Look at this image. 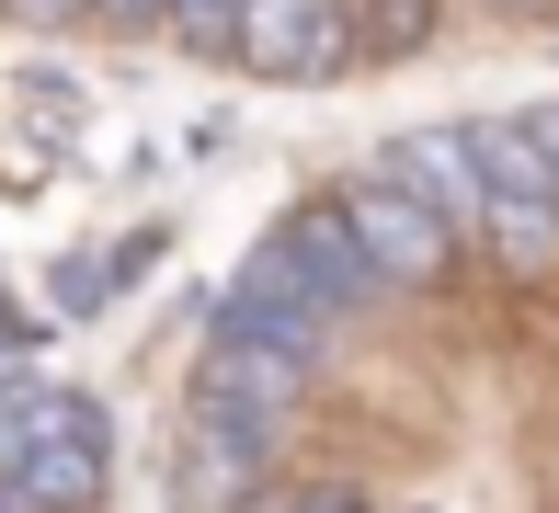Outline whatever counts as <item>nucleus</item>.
<instances>
[{
  "label": "nucleus",
  "mask_w": 559,
  "mask_h": 513,
  "mask_svg": "<svg viewBox=\"0 0 559 513\" xmlns=\"http://www.w3.org/2000/svg\"><path fill=\"white\" fill-rule=\"evenodd\" d=\"M468 160H479V251H491L514 286H548L559 274V194H548L537 115H479Z\"/></svg>",
  "instance_id": "nucleus-1"
},
{
  "label": "nucleus",
  "mask_w": 559,
  "mask_h": 513,
  "mask_svg": "<svg viewBox=\"0 0 559 513\" xmlns=\"http://www.w3.org/2000/svg\"><path fill=\"white\" fill-rule=\"evenodd\" d=\"M332 205H343L354 251H366V274H377V286H389V297H435L445 274H456V240H445L435 217H423V194H400V183H389V171H377V160L354 171V183H343Z\"/></svg>",
  "instance_id": "nucleus-2"
},
{
  "label": "nucleus",
  "mask_w": 559,
  "mask_h": 513,
  "mask_svg": "<svg viewBox=\"0 0 559 513\" xmlns=\"http://www.w3.org/2000/svg\"><path fill=\"white\" fill-rule=\"evenodd\" d=\"M228 58L251 81H332V69H354V0H240Z\"/></svg>",
  "instance_id": "nucleus-3"
},
{
  "label": "nucleus",
  "mask_w": 559,
  "mask_h": 513,
  "mask_svg": "<svg viewBox=\"0 0 559 513\" xmlns=\"http://www.w3.org/2000/svg\"><path fill=\"white\" fill-rule=\"evenodd\" d=\"M297 399H309V366H286V354L240 343V331H206V354H194V422H228V433L286 445Z\"/></svg>",
  "instance_id": "nucleus-4"
},
{
  "label": "nucleus",
  "mask_w": 559,
  "mask_h": 513,
  "mask_svg": "<svg viewBox=\"0 0 559 513\" xmlns=\"http://www.w3.org/2000/svg\"><path fill=\"white\" fill-rule=\"evenodd\" d=\"M217 331H240V343H263V354H286V366H320V354H332V308H320L309 297V274H297L286 263V251H251V263H240V286H228L217 297Z\"/></svg>",
  "instance_id": "nucleus-5"
},
{
  "label": "nucleus",
  "mask_w": 559,
  "mask_h": 513,
  "mask_svg": "<svg viewBox=\"0 0 559 513\" xmlns=\"http://www.w3.org/2000/svg\"><path fill=\"white\" fill-rule=\"evenodd\" d=\"M377 171H389L400 194H423V217H435L456 251H479V160H468V126H412V138L377 148Z\"/></svg>",
  "instance_id": "nucleus-6"
},
{
  "label": "nucleus",
  "mask_w": 559,
  "mask_h": 513,
  "mask_svg": "<svg viewBox=\"0 0 559 513\" xmlns=\"http://www.w3.org/2000/svg\"><path fill=\"white\" fill-rule=\"evenodd\" d=\"M263 479H274V445H263V433L183 422V445H171V513H251Z\"/></svg>",
  "instance_id": "nucleus-7"
},
{
  "label": "nucleus",
  "mask_w": 559,
  "mask_h": 513,
  "mask_svg": "<svg viewBox=\"0 0 559 513\" xmlns=\"http://www.w3.org/2000/svg\"><path fill=\"white\" fill-rule=\"evenodd\" d=\"M274 251L309 274V297L332 308V320H366V308L389 297V286L366 274V251H354V228H343V205H332V194H320V205H297V217L274 228Z\"/></svg>",
  "instance_id": "nucleus-8"
},
{
  "label": "nucleus",
  "mask_w": 559,
  "mask_h": 513,
  "mask_svg": "<svg viewBox=\"0 0 559 513\" xmlns=\"http://www.w3.org/2000/svg\"><path fill=\"white\" fill-rule=\"evenodd\" d=\"M12 502L23 513H104L115 502V445H35L12 468Z\"/></svg>",
  "instance_id": "nucleus-9"
},
{
  "label": "nucleus",
  "mask_w": 559,
  "mask_h": 513,
  "mask_svg": "<svg viewBox=\"0 0 559 513\" xmlns=\"http://www.w3.org/2000/svg\"><path fill=\"white\" fill-rule=\"evenodd\" d=\"M412 58V46H435V0H366L354 12V58Z\"/></svg>",
  "instance_id": "nucleus-10"
},
{
  "label": "nucleus",
  "mask_w": 559,
  "mask_h": 513,
  "mask_svg": "<svg viewBox=\"0 0 559 513\" xmlns=\"http://www.w3.org/2000/svg\"><path fill=\"white\" fill-rule=\"evenodd\" d=\"M23 377H35V343H23V320H12V308H0V399H12Z\"/></svg>",
  "instance_id": "nucleus-11"
},
{
  "label": "nucleus",
  "mask_w": 559,
  "mask_h": 513,
  "mask_svg": "<svg viewBox=\"0 0 559 513\" xmlns=\"http://www.w3.org/2000/svg\"><path fill=\"white\" fill-rule=\"evenodd\" d=\"M104 12V35H148V23H171V0H92Z\"/></svg>",
  "instance_id": "nucleus-12"
},
{
  "label": "nucleus",
  "mask_w": 559,
  "mask_h": 513,
  "mask_svg": "<svg viewBox=\"0 0 559 513\" xmlns=\"http://www.w3.org/2000/svg\"><path fill=\"white\" fill-rule=\"evenodd\" d=\"M69 12H92V0H12V23H69Z\"/></svg>",
  "instance_id": "nucleus-13"
},
{
  "label": "nucleus",
  "mask_w": 559,
  "mask_h": 513,
  "mask_svg": "<svg viewBox=\"0 0 559 513\" xmlns=\"http://www.w3.org/2000/svg\"><path fill=\"white\" fill-rule=\"evenodd\" d=\"M537 138H548V194H559V115H537Z\"/></svg>",
  "instance_id": "nucleus-14"
},
{
  "label": "nucleus",
  "mask_w": 559,
  "mask_h": 513,
  "mask_svg": "<svg viewBox=\"0 0 559 513\" xmlns=\"http://www.w3.org/2000/svg\"><path fill=\"white\" fill-rule=\"evenodd\" d=\"M502 12H548V0H502Z\"/></svg>",
  "instance_id": "nucleus-15"
}]
</instances>
